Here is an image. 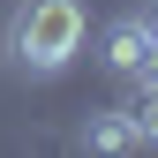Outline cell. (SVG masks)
<instances>
[{"label":"cell","instance_id":"cell-1","mask_svg":"<svg viewBox=\"0 0 158 158\" xmlns=\"http://www.w3.org/2000/svg\"><path fill=\"white\" fill-rule=\"evenodd\" d=\"M90 38V8L83 0H15L8 30H0V53H8V75H30V83H53L83 60Z\"/></svg>","mask_w":158,"mask_h":158},{"label":"cell","instance_id":"cell-2","mask_svg":"<svg viewBox=\"0 0 158 158\" xmlns=\"http://www.w3.org/2000/svg\"><path fill=\"white\" fill-rule=\"evenodd\" d=\"M143 53H151V38H143V23H135V8H128V15H113V23L98 30V68L121 75V83L143 68Z\"/></svg>","mask_w":158,"mask_h":158},{"label":"cell","instance_id":"cell-3","mask_svg":"<svg viewBox=\"0 0 158 158\" xmlns=\"http://www.w3.org/2000/svg\"><path fill=\"white\" fill-rule=\"evenodd\" d=\"M83 143L90 151H143V135H135V121H128L121 106H98L90 121H83Z\"/></svg>","mask_w":158,"mask_h":158},{"label":"cell","instance_id":"cell-4","mask_svg":"<svg viewBox=\"0 0 158 158\" xmlns=\"http://www.w3.org/2000/svg\"><path fill=\"white\" fill-rule=\"evenodd\" d=\"M121 113L135 121V135H143V143H158V83H128Z\"/></svg>","mask_w":158,"mask_h":158},{"label":"cell","instance_id":"cell-5","mask_svg":"<svg viewBox=\"0 0 158 158\" xmlns=\"http://www.w3.org/2000/svg\"><path fill=\"white\" fill-rule=\"evenodd\" d=\"M135 23H143V38L158 45V0H143V8H135Z\"/></svg>","mask_w":158,"mask_h":158}]
</instances>
